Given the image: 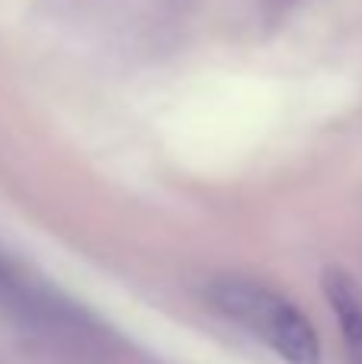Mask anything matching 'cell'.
I'll list each match as a JSON object with an SVG mask.
<instances>
[{
    "label": "cell",
    "mask_w": 362,
    "mask_h": 364,
    "mask_svg": "<svg viewBox=\"0 0 362 364\" xmlns=\"http://www.w3.org/2000/svg\"><path fill=\"white\" fill-rule=\"evenodd\" d=\"M205 304L224 323L286 364H321V336L299 304H292L279 288L250 275L224 272L205 284Z\"/></svg>",
    "instance_id": "obj_2"
},
{
    "label": "cell",
    "mask_w": 362,
    "mask_h": 364,
    "mask_svg": "<svg viewBox=\"0 0 362 364\" xmlns=\"http://www.w3.org/2000/svg\"><path fill=\"white\" fill-rule=\"evenodd\" d=\"M321 291L327 297V307L337 316L343 352L350 364H362V288L359 282L340 265H327L321 275Z\"/></svg>",
    "instance_id": "obj_3"
},
{
    "label": "cell",
    "mask_w": 362,
    "mask_h": 364,
    "mask_svg": "<svg viewBox=\"0 0 362 364\" xmlns=\"http://www.w3.org/2000/svg\"><path fill=\"white\" fill-rule=\"evenodd\" d=\"M0 310L51 364H106L115 336L83 304L0 250Z\"/></svg>",
    "instance_id": "obj_1"
}]
</instances>
